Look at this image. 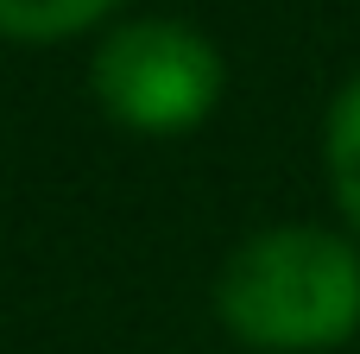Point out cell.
I'll return each mask as SVG.
<instances>
[{
    "label": "cell",
    "mask_w": 360,
    "mask_h": 354,
    "mask_svg": "<svg viewBox=\"0 0 360 354\" xmlns=\"http://www.w3.org/2000/svg\"><path fill=\"white\" fill-rule=\"evenodd\" d=\"M114 6L120 0H0V32L6 38H70Z\"/></svg>",
    "instance_id": "277c9868"
},
{
    "label": "cell",
    "mask_w": 360,
    "mask_h": 354,
    "mask_svg": "<svg viewBox=\"0 0 360 354\" xmlns=\"http://www.w3.org/2000/svg\"><path fill=\"white\" fill-rule=\"evenodd\" d=\"M215 304L240 342L335 348L360 329V253L323 228H272L221 266Z\"/></svg>",
    "instance_id": "6da1fadb"
},
{
    "label": "cell",
    "mask_w": 360,
    "mask_h": 354,
    "mask_svg": "<svg viewBox=\"0 0 360 354\" xmlns=\"http://www.w3.org/2000/svg\"><path fill=\"white\" fill-rule=\"evenodd\" d=\"M95 95L120 127L184 133L221 101V57L177 19H133L95 51Z\"/></svg>",
    "instance_id": "7a4b0ae2"
},
{
    "label": "cell",
    "mask_w": 360,
    "mask_h": 354,
    "mask_svg": "<svg viewBox=\"0 0 360 354\" xmlns=\"http://www.w3.org/2000/svg\"><path fill=\"white\" fill-rule=\"evenodd\" d=\"M329 184L342 196V215L360 234V82H348L329 108Z\"/></svg>",
    "instance_id": "3957f363"
}]
</instances>
